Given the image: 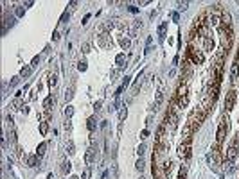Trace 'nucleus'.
I'll list each match as a JSON object with an SVG mask.
<instances>
[{
  "instance_id": "nucleus-11",
  "label": "nucleus",
  "mask_w": 239,
  "mask_h": 179,
  "mask_svg": "<svg viewBox=\"0 0 239 179\" xmlns=\"http://www.w3.org/2000/svg\"><path fill=\"white\" fill-rule=\"evenodd\" d=\"M86 127H88V131H90V132H94V131H95V127H97V120H95V117H90L88 120H86Z\"/></svg>"
},
{
  "instance_id": "nucleus-12",
  "label": "nucleus",
  "mask_w": 239,
  "mask_h": 179,
  "mask_svg": "<svg viewBox=\"0 0 239 179\" xmlns=\"http://www.w3.org/2000/svg\"><path fill=\"white\" fill-rule=\"evenodd\" d=\"M54 102H56L54 95H49V97L45 99V102H43V107H45L47 111H51V106H54Z\"/></svg>"
},
{
  "instance_id": "nucleus-2",
  "label": "nucleus",
  "mask_w": 239,
  "mask_h": 179,
  "mask_svg": "<svg viewBox=\"0 0 239 179\" xmlns=\"http://www.w3.org/2000/svg\"><path fill=\"white\" fill-rule=\"evenodd\" d=\"M205 117H207V113H205V111H203V109H200V107H196V111H192V113H191L187 125H191L194 131H196V129L200 127V124L205 120Z\"/></svg>"
},
{
  "instance_id": "nucleus-28",
  "label": "nucleus",
  "mask_w": 239,
  "mask_h": 179,
  "mask_svg": "<svg viewBox=\"0 0 239 179\" xmlns=\"http://www.w3.org/2000/svg\"><path fill=\"white\" fill-rule=\"evenodd\" d=\"M56 82H58V75H56V74H51V75H49V84H51V88L56 86Z\"/></svg>"
},
{
  "instance_id": "nucleus-15",
  "label": "nucleus",
  "mask_w": 239,
  "mask_h": 179,
  "mask_svg": "<svg viewBox=\"0 0 239 179\" xmlns=\"http://www.w3.org/2000/svg\"><path fill=\"white\" fill-rule=\"evenodd\" d=\"M162 100H164V92H162V90H158L157 99H155V107H153V109H158V107H160V104H162Z\"/></svg>"
},
{
  "instance_id": "nucleus-30",
  "label": "nucleus",
  "mask_w": 239,
  "mask_h": 179,
  "mask_svg": "<svg viewBox=\"0 0 239 179\" xmlns=\"http://www.w3.org/2000/svg\"><path fill=\"white\" fill-rule=\"evenodd\" d=\"M137 152H139V156L142 158V156H144V152H146V143H142V145L139 147V150H137Z\"/></svg>"
},
{
  "instance_id": "nucleus-19",
  "label": "nucleus",
  "mask_w": 239,
  "mask_h": 179,
  "mask_svg": "<svg viewBox=\"0 0 239 179\" xmlns=\"http://www.w3.org/2000/svg\"><path fill=\"white\" fill-rule=\"evenodd\" d=\"M115 61H117V64H119V66H126V61H128V59H126V56H124V54H119V56L115 57Z\"/></svg>"
},
{
  "instance_id": "nucleus-39",
  "label": "nucleus",
  "mask_w": 239,
  "mask_h": 179,
  "mask_svg": "<svg viewBox=\"0 0 239 179\" xmlns=\"http://www.w3.org/2000/svg\"><path fill=\"white\" fill-rule=\"evenodd\" d=\"M101 106H103V102H101V100H99V102H95V106H94L95 113H97V111H101Z\"/></svg>"
},
{
  "instance_id": "nucleus-44",
  "label": "nucleus",
  "mask_w": 239,
  "mask_h": 179,
  "mask_svg": "<svg viewBox=\"0 0 239 179\" xmlns=\"http://www.w3.org/2000/svg\"><path fill=\"white\" fill-rule=\"evenodd\" d=\"M67 20H69V13H65V14L61 16V21H67Z\"/></svg>"
},
{
  "instance_id": "nucleus-31",
  "label": "nucleus",
  "mask_w": 239,
  "mask_h": 179,
  "mask_svg": "<svg viewBox=\"0 0 239 179\" xmlns=\"http://www.w3.org/2000/svg\"><path fill=\"white\" fill-rule=\"evenodd\" d=\"M90 174H92V172H90V167H88V168H84V172H83V179H90Z\"/></svg>"
},
{
  "instance_id": "nucleus-23",
  "label": "nucleus",
  "mask_w": 239,
  "mask_h": 179,
  "mask_svg": "<svg viewBox=\"0 0 239 179\" xmlns=\"http://www.w3.org/2000/svg\"><path fill=\"white\" fill-rule=\"evenodd\" d=\"M67 152H69V154H74V152H76V145H74L72 140L67 142Z\"/></svg>"
},
{
  "instance_id": "nucleus-29",
  "label": "nucleus",
  "mask_w": 239,
  "mask_h": 179,
  "mask_svg": "<svg viewBox=\"0 0 239 179\" xmlns=\"http://www.w3.org/2000/svg\"><path fill=\"white\" fill-rule=\"evenodd\" d=\"M210 49H212V39L205 38V50H210Z\"/></svg>"
},
{
  "instance_id": "nucleus-38",
  "label": "nucleus",
  "mask_w": 239,
  "mask_h": 179,
  "mask_svg": "<svg viewBox=\"0 0 239 179\" xmlns=\"http://www.w3.org/2000/svg\"><path fill=\"white\" fill-rule=\"evenodd\" d=\"M232 143H234V145H235V147L239 149V132L235 134V138H234V142H232Z\"/></svg>"
},
{
  "instance_id": "nucleus-33",
  "label": "nucleus",
  "mask_w": 239,
  "mask_h": 179,
  "mask_svg": "<svg viewBox=\"0 0 239 179\" xmlns=\"http://www.w3.org/2000/svg\"><path fill=\"white\" fill-rule=\"evenodd\" d=\"M77 70H79V72H84V70H86V63H84V61H81V63L77 64Z\"/></svg>"
},
{
  "instance_id": "nucleus-16",
  "label": "nucleus",
  "mask_w": 239,
  "mask_h": 179,
  "mask_svg": "<svg viewBox=\"0 0 239 179\" xmlns=\"http://www.w3.org/2000/svg\"><path fill=\"white\" fill-rule=\"evenodd\" d=\"M237 72H239V64L234 63V64H232V70H230V79H232V82L237 79Z\"/></svg>"
},
{
  "instance_id": "nucleus-37",
  "label": "nucleus",
  "mask_w": 239,
  "mask_h": 179,
  "mask_svg": "<svg viewBox=\"0 0 239 179\" xmlns=\"http://www.w3.org/2000/svg\"><path fill=\"white\" fill-rule=\"evenodd\" d=\"M83 52H84V54L90 52V43H84V45H83Z\"/></svg>"
},
{
  "instance_id": "nucleus-18",
  "label": "nucleus",
  "mask_w": 239,
  "mask_h": 179,
  "mask_svg": "<svg viewBox=\"0 0 239 179\" xmlns=\"http://www.w3.org/2000/svg\"><path fill=\"white\" fill-rule=\"evenodd\" d=\"M31 72H32V66H24V68L20 70V75H22V77H29Z\"/></svg>"
},
{
  "instance_id": "nucleus-46",
  "label": "nucleus",
  "mask_w": 239,
  "mask_h": 179,
  "mask_svg": "<svg viewBox=\"0 0 239 179\" xmlns=\"http://www.w3.org/2000/svg\"><path fill=\"white\" fill-rule=\"evenodd\" d=\"M70 179H79V177H77V175H72V177H70Z\"/></svg>"
},
{
  "instance_id": "nucleus-1",
  "label": "nucleus",
  "mask_w": 239,
  "mask_h": 179,
  "mask_svg": "<svg viewBox=\"0 0 239 179\" xmlns=\"http://www.w3.org/2000/svg\"><path fill=\"white\" fill-rule=\"evenodd\" d=\"M178 107H187L189 104V92H187V82H182L176 90V97H175Z\"/></svg>"
},
{
  "instance_id": "nucleus-32",
  "label": "nucleus",
  "mask_w": 239,
  "mask_h": 179,
  "mask_svg": "<svg viewBox=\"0 0 239 179\" xmlns=\"http://www.w3.org/2000/svg\"><path fill=\"white\" fill-rule=\"evenodd\" d=\"M24 13H25V9L22 7V6H18V7H16V16H24Z\"/></svg>"
},
{
  "instance_id": "nucleus-13",
  "label": "nucleus",
  "mask_w": 239,
  "mask_h": 179,
  "mask_svg": "<svg viewBox=\"0 0 239 179\" xmlns=\"http://www.w3.org/2000/svg\"><path fill=\"white\" fill-rule=\"evenodd\" d=\"M70 168H72V167H70V161L63 158V160H61V172H63V174H69Z\"/></svg>"
},
{
  "instance_id": "nucleus-24",
  "label": "nucleus",
  "mask_w": 239,
  "mask_h": 179,
  "mask_svg": "<svg viewBox=\"0 0 239 179\" xmlns=\"http://www.w3.org/2000/svg\"><path fill=\"white\" fill-rule=\"evenodd\" d=\"M128 117V109H126V106L119 111V122H124V118Z\"/></svg>"
},
{
  "instance_id": "nucleus-20",
  "label": "nucleus",
  "mask_w": 239,
  "mask_h": 179,
  "mask_svg": "<svg viewBox=\"0 0 239 179\" xmlns=\"http://www.w3.org/2000/svg\"><path fill=\"white\" fill-rule=\"evenodd\" d=\"M45 149H47V143H40V147H38V150H36V156H38V158H41V156L45 154Z\"/></svg>"
},
{
  "instance_id": "nucleus-43",
  "label": "nucleus",
  "mask_w": 239,
  "mask_h": 179,
  "mask_svg": "<svg viewBox=\"0 0 239 179\" xmlns=\"http://www.w3.org/2000/svg\"><path fill=\"white\" fill-rule=\"evenodd\" d=\"M129 79H131V77H124V82H122V86H128V84H129Z\"/></svg>"
},
{
  "instance_id": "nucleus-17",
  "label": "nucleus",
  "mask_w": 239,
  "mask_h": 179,
  "mask_svg": "<svg viewBox=\"0 0 239 179\" xmlns=\"http://www.w3.org/2000/svg\"><path fill=\"white\" fill-rule=\"evenodd\" d=\"M119 43H121V47H122L124 50H128L129 47H131V41H129V38H121Z\"/></svg>"
},
{
  "instance_id": "nucleus-14",
  "label": "nucleus",
  "mask_w": 239,
  "mask_h": 179,
  "mask_svg": "<svg viewBox=\"0 0 239 179\" xmlns=\"http://www.w3.org/2000/svg\"><path fill=\"white\" fill-rule=\"evenodd\" d=\"M165 31H167V21L160 24V27H158V38H160V41H164V38H165Z\"/></svg>"
},
{
  "instance_id": "nucleus-35",
  "label": "nucleus",
  "mask_w": 239,
  "mask_h": 179,
  "mask_svg": "<svg viewBox=\"0 0 239 179\" xmlns=\"http://www.w3.org/2000/svg\"><path fill=\"white\" fill-rule=\"evenodd\" d=\"M147 136H149V131H147V129H144V131L140 132V138H142V140H146Z\"/></svg>"
},
{
  "instance_id": "nucleus-26",
  "label": "nucleus",
  "mask_w": 239,
  "mask_h": 179,
  "mask_svg": "<svg viewBox=\"0 0 239 179\" xmlns=\"http://www.w3.org/2000/svg\"><path fill=\"white\" fill-rule=\"evenodd\" d=\"M106 39H108V34L103 32V34L99 36V45H101V47H106Z\"/></svg>"
},
{
  "instance_id": "nucleus-5",
  "label": "nucleus",
  "mask_w": 239,
  "mask_h": 179,
  "mask_svg": "<svg viewBox=\"0 0 239 179\" xmlns=\"http://www.w3.org/2000/svg\"><path fill=\"white\" fill-rule=\"evenodd\" d=\"M191 143H192V138H187V140H183L182 143H180V147H178V156L182 160H189L191 158Z\"/></svg>"
},
{
  "instance_id": "nucleus-36",
  "label": "nucleus",
  "mask_w": 239,
  "mask_h": 179,
  "mask_svg": "<svg viewBox=\"0 0 239 179\" xmlns=\"http://www.w3.org/2000/svg\"><path fill=\"white\" fill-rule=\"evenodd\" d=\"M187 6H189L187 2H178V7H180L182 11H185V9H187Z\"/></svg>"
},
{
  "instance_id": "nucleus-45",
  "label": "nucleus",
  "mask_w": 239,
  "mask_h": 179,
  "mask_svg": "<svg viewBox=\"0 0 239 179\" xmlns=\"http://www.w3.org/2000/svg\"><path fill=\"white\" fill-rule=\"evenodd\" d=\"M173 20H175V21H178V20H180V16H178V13H173Z\"/></svg>"
},
{
  "instance_id": "nucleus-34",
  "label": "nucleus",
  "mask_w": 239,
  "mask_h": 179,
  "mask_svg": "<svg viewBox=\"0 0 239 179\" xmlns=\"http://www.w3.org/2000/svg\"><path fill=\"white\" fill-rule=\"evenodd\" d=\"M18 106H20V99H14V100L11 102V107H13V109H16Z\"/></svg>"
},
{
  "instance_id": "nucleus-27",
  "label": "nucleus",
  "mask_w": 239,
  "mask_h": 179,
  "mask_svg": "<svg viewBox=\"0 0 239 179\" xmlns=\"http://www.w3.org/2000/svg\"><path fill=\"white\" fill-rule=\"evenodd\" d=\"M47 131H49V124L47 122H41L40 124V132L41 134H47Z\"/></svg>"
},
{
  "instance_id": "nucleus-22",
  "label": "nucleus",
  "mask_w": 239,
  "mask_h": 179,
  "mask_svg": "<svg viewBox=\"0 0 239 179\" xmlns=\"http://www.w3.org/2000/svg\"><path fill=\"white\" fill-rule=\"evenodd\" d=\"M63 115L67 117V118H70V117L74 115V107H72V106H67V107L63 109Z\"/></svg>"
},
{
  "instance_id": "nucleus-4",
  "label": "nucleus",
  "mask_w": 239,
  "mask_h": 179,
  "mask_svg": "<svg viewBox=\"0 0 239 179\" xmlns=\"http://www.w3.org/2000/svg\"><path fill=\"white\" fill-rule=\"evenodd\" d=\"M187 56L191 57L192 64H201V63L205 61V54H203L201 50H198V49H194L192 43L189 45V49H187Z\"/></svg>"
},
{
  "instance_id": "nucleus-25",
  "label": "nucleus",
  "mask_w": 239,
  "mask_h": 179,
  "mask_svg": "<svg viewBox=\"0 0 239 179\" xmlns=\"http://www.w3.org/2000/svg\"><path fill=\"white\" fill-rule=\"evenodd\" d=\"M135 167H137V170H139V172H142V170H144V167H146V161H144L142 158H139V160H137V165H135Z\"/></svg>"
},
{
  "instance_id": "nucleus-21",
  "label": "nucleus",
  "mask_w": 239,
  "mask_h": 179,
  "mask_svg": "<svg viewBox=\"0 0 239 179\" xmlns=\"http://www.w3.org/2000/svg\"><path fill=\"white\" fill-rule=\"evenodd\" d=\"M72 97H74V88H69V90H65V100H72Z\"/></svg>"
},
{
  "instance_id": "nucleus-8",
  "label": "nucleus",
  "mask_w": 239,
  "mask_h": 179,
  "mask_svg": "<svg viewBox=\"0 0 239 179\" xmlns=\"http://www.w3.org/2000/svg\"><path fill=\"white\" fill-rule=\"evenodd\" d=\"M235 158H237V147H235L234 143H230L228 149H227V160H228V161H234Z\"/></svg>"
},
{
  "instance_id": "nucleus-42",
  "label": "nucleus",
  "mask_w": 239,
  "mask_h": 179,
  "mask_svg": "<svg viewBox=\"0 0 239 179\" xmlns=\"http://www.w3.org/2000/svg\"><path fill=\"white\" fill-rule=\"evenodd\" d=\"M65 129H67V131H70V129H72V124L69 122V118H67V122H65Z\"/></svg>"
},
{
  "instance_id": "nucleus-9",
  "label": "nucleus",
  "mask_w": 239,
  "mask_h": 179,
  "mask_svg": "<svg viewBox=\"0 0 239 179\" xmlns=\"http://www.w3.org/2000/svg\"><path fill=\"white\" fill-rule=\"evenodd\" d=\"M95 158H97V152H95V149L94 147H90L88 150H86V163H88V165H92L94 161H95Z\"/></svg>"
},
{
  "instance_id": "nucleus-41",
  "label": "nucleus",
  "mask_w": 239,
  "mask_h": 179,
  "mask_svg": "<svg viewBox=\"0 0 239 179\" xmlns=\"http://www.w3.org/2000/svg\"><path fill=\"white\" fill-rule=\"evenodd\" d=\"M38 63H40V56H36V57L32 59V64H31V66H38Z\"/></svg>"
},
{
  "instance_id": "nucleus-6",
  "label": "nucleus",
  "mask_w": 239,
  "mask_h": 179,
  "mask_svg": "<svg viewBox=\"0 0 239 179\" xmlns=\"http://www.w3.org/2000/svg\"><path fill=\"white\" fill-rule=\"evenodd\" d=\"M178 122H180V118H178V115H176V111L171 107V109L167 111V115H165V124H169L173 129H175V127L178 125Z\"/></svg>"
},
{
  "instance_id": "nucleus-40",
  "label": "nucleus",
  "mask_w": 239,
  "mask_h": 179,
  "mask_svg": "<svg viewBox=\"0 0 239 179\" xmlns=\"http://www.w3.org/2000/svg\"><path fill=\"white\" fill-rule=\"evenodd\" d=\"M18 79H20V77H13V81L9 82V86H11V88H13V86H16V84H18Z\"/></svg>"
},
{
  "instance_id": "nucleus-7",
  "label": "nucleus",
  "mask_w": 239,
  "mask_h": 179,
  "mask_svg": "<svg viewBox=\"0 0 239 179\" xmlns=\"http://www.w3.org/2000/svg\"><path fill=\"white\" fill-rule=\"evenodd\" d=\"M234 104H235V92H234V90H230V92L227 93V97H225V109L227 111H232L234 109Z\"/></svg>"
},
{
  "instance_id": "nucleus-10",
  "label": "nucleus",
  "mask_w": 239,
  "mask_h": 179,
  "mask_svg": "<svg viewBox=\"0 0 239 179\" xmlns=\"http://www.w3.org/2000/svg\"><path fill=\"white\" fill-rule=\"evenodd\" d=\"M27 165H29V167H38V165H40V158H38L36 154L27 156Z\"/></svg>"
},
{
  "instance_id": "nucleus-3",
  "label": "nucleus",
  "mask_w": 239,
  "mask_h": 179,
  "mask_svg": "<svg viewBox=\"0 0 239 179\" xmlns=\"http://www.w3.org/2000/svg\"><path fill=\"white\" fill-rule=\"evenodd\" d=\"M228 125H230V124H228V118L223 117V118H221V124H220V127H218V132H216V143H218V145L223 143L227 132H228Z\"/></svg>"
}]
</instances>
